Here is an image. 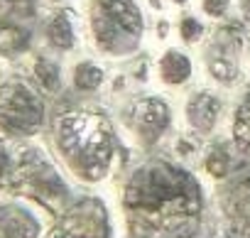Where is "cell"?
Instances as JSON below:
<instances>
[{"instance_id":"1","label":"cell","mask_w":250,"mask_h":238,"mask_svg":"<svg viewBox=\"0 0 250 238\" xmlns=\"http://www.w3.org/2000/svg\"><path fill=\"white\" fill-rule=\"evenodd\" d=\"M118 211L128 238H196L206 194L182 162L147 157L123 177Z\"/></svg>"},{"instance_id":"2","label":"cell","mask_w":250,"mask_h":238,"mask_svg":"<svg viewBox=\"0 0 250 238\" xmlns=\"http://www.w3.org/2000/svg\"><path fill=\"white\" fill-rule=\"evenodd\" d=\"M54 155L66 174L81 184L105 182L118 162V135L113 123L96 110H66L52 123Z\"/></svg>"},{"instance_id":"3","label":"cell","mask_w":250,"mask_h":238,"mask_svg":"<svg viewBox=\"0 0 250 238\" xmlns=\"http://www.w3.org/2000/svg\"><path fill=\"white\" fill-rule=\"evenodd\" d=\"M3 187L8 189V194L35 204L42 214H49L52 218L74 199V189L62 167L44 148L32 143H25L15 152H10Z\"/></svg>"},{"instance_id":"4","label":"cell","mask_w":250,"mask_h":238,"mask_svg":"<svg viewBox=\"0 0 250 238\" xmlns=\"http://www.w3.org/2000/svg\"><path fill=\"white\" fill-rule=\"evenodd\" d=\"M86 30L101 57L128 59L140 49L147 25L138 0H88Z\"/></svg>"},{"instance_id":"5","label":"cell","mask_w":250,"mask_h":238,"mask_svg":"<svg viewBox=\"0 0 250 238\" xmlns=\"http://www.w3.org/2000/svg\"><path fill=\"white\" fill-rule=\"evenodd\" d=\"M47 108L37 86L25 76L0 81V135L5 140H30L44 126Z\"/></svg>"},{"instance_id":"6","label":"cell","mask_w":250,"mask_h":238,"mask_svg":"<svg viewBox=\"0 0 250 238\" xmlns=\"http://www.w3.org/2000/svg\"><path fill=\"white\" fill-rule=\"evenodd\" d=\"M120 126L138 148H155L174 128V108L160 93L135 96L123 106Z\"/></svg>"},{"instance_id":"7","label":"cell","mask_w":250,"mask_h":238,"mask_svg":"<svg viewBox=\"0 0 250 238\" xmlns=\"http://www.w3.org/2000/svg\"><path fill=\"white\" fill-rule=\"evenodd\" d=\"M115 223L101 196H74L47 228L44 238H113Z\"/></svg>"},{"instance_id":"8","label":"cell","mask_w":250,"mask_h":238,"mask_svg":"<svg viewBox=\"0 0 250 238\" xmlns=\"http://www.w3.org/2000/svg\"><path fill=\"white\" fill-rule=\"evenodd\" d=\"M204 71L218 86H233L240 76L243 35L235 27H218L204 47Z\"/></svg>"},{"instance_id":"9","label":"cell","mask_w":250,"mask_h":238,"mask_svg":"<svg viewBox=\"0 0 250 238\" xmlns=\"http://www.w3.org/2000/svg\"><path fill=\"white\" fill-rule=\"evenodd\" d=\"M35 0H0V54H22L30 47Z\"/></svg>"},{"instance_id":"10","label":"cell","mask_w":250,"mask_h":238,"mask_svg":"<svg viewBox=\"0 0 250 238\" xmlns=\"http://www.w3.org/2000/svg\"><path fill=\"white\" fill-rule=\"evenodd\" d=\"M44 236H47V223L35 204L15 194L0 196V238H44Z\"/></svg>"},{"instance_id":"11","label":"cell","mask_w":250,"mask_h":238,"mask_svg":"<svg viewBox=\"0 0 250 238\" xmlns=\"http://www.w3.org/2000/svg\"><path fill=\"white\" fill-rule=\"evenodd\" d=\"M182 118H184L187 130L194 138L204 140L221 123V118H223V98L216 91H211V88H196V91H191L187 96L184 108H182Z\"/></svg>"},{"instance_id":"12","label":"cell","mask_w":250,"mask_h":238,"mask_svg":"<svg viewBox=\"0 0 250 238\" xmlns=\"http://www.w3.org/2000/svg\"><path fill=\"white\" fill-rule=\"evenodd\" d=\"M42 35H44V42L49 49L54 52H71L79 42V27H76V13L66 10V8H59L54 10L44 25H42Z\"/></svg>"},{"instance_id":"13","label":"cell","mask_w":250,"mask_h":238,"mask_svg":"<svg viewBox=\"0 0 250 238\" xmlns=\"http://www.w3.org/2000/svg\"><path fill=\"white\" fill-rule=\"evenodd\" d=\"M155 76L162 86L179 88V86L189 84V79L194 76V59L184 49L169 47L160 54V59L155 64Z\"/></svg>"},{"instance_id":"14","label":"cell","mask_w":250,"mask_h":238,"mask_svg":"<svg viewBox=\"0 0 250 238\" xmlns=\"http://www.w3.org/2000/svg\"><path fill=\"white\" fill-rule=\"evenodd\" d=\"M226 216H228L230 226L240 236L250 238V179L235 184L228 192V196H226Z\"/></svg>"},{"instance_id":"15","label":"cell","mask_w":250,"mask_h":238,"mask_svg":"<svg viewBox=\"0 0 250 238\" xmlns=\"http://www.w3.org/2000/svg\"><path fill=\"white\" fill-rule=\"evenodd\" d=\"M230 140L233 148L250 160V93L240 98V103L233 110V121H230Z\"/></svg>"},{"instance_id":"16","label":"cell","mask_w":250,"mask_h":238,"mask_svg":"<svg viewBox=\"0 0 250 238\" xmlns=\"http://www.w3.org/2000/svg\"><path fill=\"white\" fill-rule=\"evenodd\" d=\"M105 84V69L93 59H81L71 66V86L79 93H93Z\"/></svg>"},{"instance_id":"17","label":"cell","mask_w":250,"mask_h":238,"mask_svg":"<svg viewBox=\"0 0 250 238\" xmlns=\"http://www.w3.org/2000/svg\"><path fill=\"white\" fill-rule=\"evenodd\" d=\"M32 76L40 84V88H44L47 93H57L62 88V81H64V74H62L59 62L52 59V57H44V54H37L35 57V62H32Z\"/></svg>"},{"instance_id":"18","label":"cell","mask_w":250,"mask_h":238,"mask_svg":"<svg viewBox=\"0 0 250 238\" xmlns=\"http://www.w3.org/2000/svg\"><path fill=\"white\" fill-rule=\"evenodd\" d=\"M177 35L184 44H199L204 37H206V25L201 22L199 15H191V13H184L179 18V25H177Z\"/></svg>"},{"instance_id":"19","label":"cell","mask_w":250,"mask_h":238,"mask_svg":"<svg viewBox=\"0 0 250 238\" xmlns=\"http://www.w3.org/2000/svg\"><path fill=\"white\" fill-rule=\"evenodd\" d=\"M230 170V155L226 152V148H211L206 155V172L213 174L216 179H223Z\"/></svg>"},{"instance_id":"20","label":"cell","mask_w":250,"mask_h":238,"mask_svg":"<svg viewBox=\"0 0 250 238\" xmlns=\"http://www.w3.org/2000/svg\"><path fill=\"white\" fill-rule=\"evenodd\" d=\"M233 5V0H201V13L211 20H223Z\"/></svg>"},{"instance_id":"21","label":"cell","mask_w":250,"mask_h":238,"mask_svg":"<svg viewBox=\"0 0 250 238\" xmlns=\"http://www.w3.org/2000/svg\"><path fill=\"white\" fill-rule=\"evenodd\" d=\"M8 165H10V152L5 148V138L0 135V184L5 182V172H8Z\"/></svg>"},{"instance_id":"22","label":"cell","mask_w":250,"mask_h":238,"mask_svg":"<svg viewBox=\"0 0 250 238\" xmlns=\"http://www.w3.org/2000/svg\"><path fill=\"white\" fill-rule=\"evenodd\" d=\"M238 8H240L243 22H248V25H250V0H238Z\"/></svg>"},{"instance_id":"23","label":"cell","mask_w":250,"mask_h":238,"mask_svg":"<svg viewBox=\"0 0 250 238\" xmlns=\"http://www.w3.org/2000/svg\"><path fill=\"white\" fill-rule=\"evenodd\" d=\"M169 3H172V5H179V8H182V5H187V3H189V0H169Z\"/></svg>"},{"instance_id":"24","label":"cell","mask_w":250,"mask_h":238,"mask_svg":"<svg viewBox=\"0 0 250 238\" xmlns=\"http://www.w3.org/2000/svg\"><path fill=\"white\" fill-rule=\"evenodd\" d=\"M47 3H52V5H59V3H64V0H47Z\"/></svg>"}]
</instances>
